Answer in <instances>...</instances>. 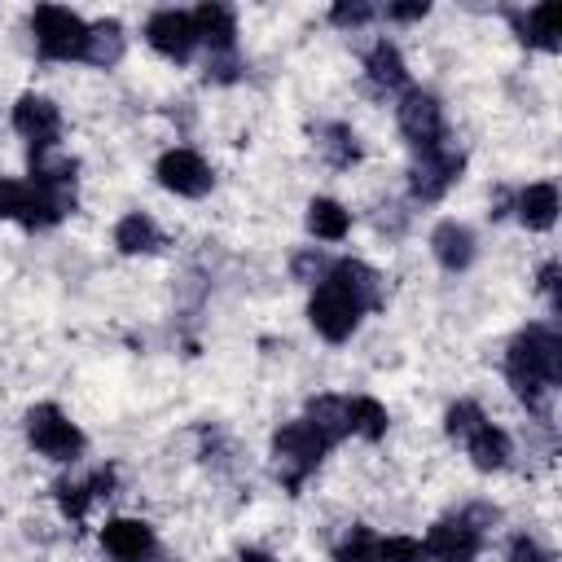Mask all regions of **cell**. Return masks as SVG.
<instances>
[{"label":"cell","instance_id":"6da1fadb","mask_svg":"<svg viewBox=\"0 0 562 562\" xmlns=\"http://www.w3.org/2000/svg\"><path fill=\"white\" fill-rule=\"evenodd\" d=\"M505 373L509 386L518 391V400H527L531 408H544V395L562 382V338L549 325H527L505 356Z\"/></svg>","mask_w":562,"mask_h":562},{"label":"cell","instance_id":"7a4b0ae2","mask_svg":"<svg viewBox=\"0 0 562 562\" xmlns=\"http://www.w3.org/2000/svg\"><path fill=\"white\" fill-rule=\"evenodd\" d=\"M66 211H75L70 198H53L31 180H0V220H18L26 228H48Z\"/></svg>","mask_w":562,"mask_h":562},{"label":"cell","instance_id":"3957f363","mask_svg":"<svg viewBox=\"0 0 562 562\" xmlns=\"http://www.w3.org/2000/svg\"><path fill=\"white\" fill-rule=\"evenodd\" d=\"M272 457H277V474H281L285 487L294 492V487L321 465V457H325V439H321L307 422H290V426H281L277 439H272Z\"/></svg>","mask_w":562,"mask_h":562},{"label":"cell","instance_id":"277c9868","mask_svg":"<svg viewBox=\"0 0 562 562\" xmlns=\"http://www.w3.org/2000/svg\"><path fill=\"white\" fill-rule=\"evenodd\" d=\"M31 31H35V44L44 57L53 61H70V57H83V40H88V26L79 13L70 9H57V4H40L35 18H31Z\"/></svg>","mask_w":562,"mask_h":562},{"label":"cell","instance_id":"5b68a950","mask_svg":"<svg viewBox=\"0 0 562 562\" xmlns=\"http://www.w3.org/2000/svg\"><path fill=\"white\" fill-rule=\"evenodd\" d=\"M26 439L35 452H44L48 461H75L83 452V435L75 430V422L53 408V404H35L26 413Z\"/></svg>","mask_w":562,"mask_h":562},{"label":"cell","instance_id":"8992f818","mask_svg":"<svg viewBox=\"0 0 562 562\" xmlns=\"http://www.w3.org/2000/svg\"><path fill=\"white\" fill-rule=\"evenodd\" d=\"M461 167H465V154H461V145H452L448 136H439L435 145H426L422 154H417V162H413V198H422V202H435V198H443V189L461 176Z\"/></svg>","mask_w":562,"mask_h":562},{"label":"cell","instance_id":"52a82bcc","mask_svg":"<svg viewBox=\"0 0 562 562\" xmlns=\"http://www.w3.org/2000/svg\"><path fill=\"white\" fill-rule=\"evenodd\" d=\"M307 321H312V329H316L321 338L342 342V338H351V329L360 325V307L347 299V290H342L338 281H325V285H316V294H312V303H307Z\"/></svg>","mask_w":562,"mask_h":562},{"label":"cell","instance_id":"ba28073f","mask_svg":"<svg viewBox=\"0 0 562 562\" xmlns=\"http://www.w3.org/2000/svg\"><path fill=\"white\" fill-rule=\"evenodd\" d=\"M101 544L114 562H154L158 558V540L149 531V522L140 518H114L101 527Z\"/></svg>","mask_w":562,"mask_h":562},{"label":"cell","instance_id":"9c48e42d","mask_svg":"<svg viewBox=\"0 0 562 562\" xmlns=\"http://www.w3.org/2000/svg\"><path fill=\"white\" fill-rule=\"evenodd\" d=\"M400 132L417 145V149H426V145H435L439 136H443V114H439V101L430 97V92H422V88H413V92H404V101H400Z\"/></svg>","mask_w":562,"mask_h":562},{"label":"cell","instance_id":"30bf717a","mask_svg":"<svg viewBox=\"0 0 562 562\" xmlns=\"http://www.w3.org/2000/svg\"><path fill=\"white\" fill-rule=\"evenodd\" d=\"M158 180H162V189H171L180 198H202L211 189V167L193 149H167L158 158Z\"/></svg>","mask_w":562,"mask_h":562},{"label":"cell","instance_id":"8fae6325","mask_svg":"<svg viewBox=\"0 0 562 562\" xmlns=\"http://www.w3.org/2000/svg\"><path fill=\"white\" fill-rule=\"evenodd\" d=\"M145 40H149L162 57H171V61H189V53H193V44H198L193 22H189V13H180V9H158V13L145 22Z\"/></svg>","mask_w":562,"mask_h":562},{"label":"cell","instance_id":"7c38bea8","mask_svg":"<svg viewBox=\"0 0 562 562\" xmlns=\"http://www.w3.org/2000/svg\"><path fill=\"white\" fill-rule=\"evenodd\" d=\"M422 549L430 562H474L479 558V531L465 518H443L430 527Z\"/></svg>","mask_w":562,"mask_h":562},{"label":"cell","instance_id":"4fadbf2b","mask_svg":"<svg viewBox=\"0 0 562 562\" xmlns=\"http://www.w3.org/2000/svg\"><path fill=\"white\" fill-rule=\"evenodd\" d=\"M13 127H18L35 149H44V145L57 140V132H61V114H57V105H53L48 97L26 92V97H18V105H13Z\"/></svg>","mask_w":562,"mask_h":562},{"label":"cell","instance_id":"5bb4252c","mask_svg":"<svg viewBox=\"0 0 562 562\" xmlns=\"http://www.w3.org/2000/svg\"><path fill=\"white\" fill-rule=\"evenodd\" d=\"M75 171L79 162L70 154H61L57 145H44V149H31V184H40L44 193L53 198H70L75 202Z\"/></svg>","mask_w":562,"mask_h":562},{"label":"cell","instance_id":"9a60e30c","mask_svg":"<svg viewBox=\"0 0 562 562\" xmlns=\"http://www.w3.org/2000/svg\"><path fill=\"white\" fill-rule=\"evenodd\" d=\"M189 22H193V35H198V40H202L211 53H233L237 18H233V9H228V4L206 0V4H198V9L189 13Z\"/></svg>","mask_w":562,"mask_h":562},{"label":"cell","instance_id":"2e32d148","mask_svg":"<svg viewBox=\"0 0 562 562\" xmlns=\"http://www.w3.org/2000/svg\"><path fill=\"white\" fill-rule=\"evenodd\" d=\"M329 281H338V285L347 290V299H351L360 312L382 303V277H378L369 263H360V259H338L334 272H329Z\"/></svg>","mask_w":562,"mask_h":562},{"label":"cell","instance_id":"e0dca14e","mask_svg":"<svg viewBox=\"0 0 562 562\" xmlns=\"http://www.w3.org/2000/svg\"><path fill=\"white\" fill-rule=\"evenodd\" d=\"M430 250H435V259H439L448 272H461V268L474 263V237H470V228L457 224V220H443V224L430 233Z\"/></svg>","mask_w":562,"mask_h":562},{"label":"cell","instance_id":"ac0fdd59","mask_svg":"<svg viewBox=\"0 0 562 562\" xmlns=\"http://www.w3.org/2000/svg\"><path fill=\"white\" fill-rule=\"evenodd\" d=\"M509 18H514V31H518L522 44H536V48H549V53L562 48V40H558L562 9L558 4H536L531 13H509Z\"/></svg>","mask_w":562,"mask_h":562},{"label":"cell","instance_id":"d6986e66","mask_svg":"<svg viewBox=\"0 0 562 562\" xmlns=\"http://www.w3.org/2000/svg\"><path fill=\"white\" fill-rule=\"evenodd\" d=\"M303 422L325 439V448L338 443V439L351 430V422H347V400H338V395H316V400L307 404V417H303Z\"/></svg>","mask_w":562,"mask_h":562},{"label":"cell","instance_id":"ffe728a7","mask_svg":"<svg viewBox=\"0 0 562 562\" xmlns=\"http://www.w3.org/2000/svg\"><path fill=\"white\" fill-rule=\"evenodd\" d=\"M518 220L527 228H536V233L553 228V220H558V189L553 184H527L518 193Z\"/></svg>","mask_w":562,"mask_h":562},{"label":"cell","instance_id":"44dd1931","mask_svg":"<svg viewBox=\"0 0 562 562\" xmlns=\"http://www.w3.org/2000/svg\"><path fill=\"white\" fill-rule=\"evenodd\" d=\"M465 452H470V461H474L479 470H501V465L509 461V435H505L501 426L483 422V426L465 439Z\"/></svg>","mask_w":562,"mask_h":562},{"label":"cell","instance_id":"7402d4cb","mask_svg":"<svg viewBox=\"0 0 562 562\" xmlns=\"http://www.w3.org/2000/svg\"><path fill=\"white\" fill-rule=\"evenodd\" d=\"M114 246L123 255H149V250L162 246V233H158V224L149 215H123L119 228H114Z\"/></svg>","mask_w":562,"mask_h":562},{"label":"cell","instance_id":"603a6c76","mask_svg":"<svg viewBox=\"0 0 562 562\" xmlns=\"http://www.w3.org/2000/svg\"><path fill=\"white\" fill-rule=\"evenodd\" d=\"M123 57V26L114 18L88 26V40H83V61L92 66H114Z\"/></svg>","mask_w":562,"mask_h":562},{"label":"cell","instance_id":"cb8c5ba5","mask_svg":"<svg viewBox=\"0 0 562 562\" xmlns=\"http://www.w3.org/2000/svg\"><path fill=\"white\" fill-rule=\"evenodd\" d=\"M316 149H321V158L329 167H351L360 158V140H356V132L347 123H325L316 132Z\"/></svg>","mask_w":562,"mask_h":562},{"label":"cell","instance_id":"d4e9b609","mask_svg":"<svg viewBox=\"0 0 562 562\" xmlns=\"http://www.w3.org/2000/svg\"><path fill=\"white\" fill-rule=\"evenodd\" d=\"M307 228H312L321 241H338V237H347L351 215H347L334 198H312V202H307Z\"/></svg>","mask_w":562,"mask_h":562},{"label":"cell","instance_id":"484cf974","mask_svg":"<svg viewBox=\"0 0 562 562\" xmlns=\"http://www.w3.org/2000/svg\"><path fill=\"white\" fill-rule=\"evenodd\" d=\"M364 70H369V79H373L378 88H400V83L408 79L400 48H395V44H386V40L369 48V57H364Z\"/></svg>","mask_w":562,"mask_h":562},{"label":"cell","instance_id":"4316f807","mask_svg":"<svg viewBox=\"0 0 562 562\" xmlns=\"http://www.w3.org/2000/svg\"><path fill=\"white\" fill-rule=\"evenodd\" d=\"M347 422H351V430L360 435V439H382L386 435V408L378 404V400H369V395H360V400H351L347 404Z\"/></svg>","mask_w":562,"mask_h":562},{"label":"cell","instance_id":"83f0119b","mask_svg":"<svg viewBox=\"0 0 562 562\" xmlns=\"http://www.w3.org/2000/svg\"><path fill=\"white\" fill-rule=\"evenodd\" d=\"M483 422H487V417H483V408H479L474 400L452 404V408H448V417H443V426H448V435H452L457 443H465V439H470V435H474Z\"/></svg>","mask_w":562,"mask_h":562},{"label":"cell","instance_id":"f1b7e54d","mask_svg":"<svg viewBox=\"0 0 562 562\" xmlns=\"http://www.w3.org/2000/svg\"><path fill=\"white\" fill-rule=\"evenodd\" d=\"M373 553H378V536L369 527H351L334 549V562H373Z\"/></svg>","mask_w":562,"mask_h":562},{"label":"cell","instance_id":"f546056e","mask_svg":"<svg viewBox=\"0 0 562 562\" xmlns=\"http://www.w3.org/2000/svg\"><path fill=\"white\" fill-rule=\"evenodd\" d=\"M373 562H426V549L408 536H386V540H378Z\"/></svg>","mask_w":562,"mask_h":562},{"label":"cell","instance_id":"4dcf8cb0","mask_svg":"<svg viewBox=\"0 0 562 562\" xmlns=\"http://www.w3.org/2000/svg\"><path fill=\"white\" fill-rule=\"evenodd\" d=\"M57 505H61V514H66V518H83V514H88V505H92L88 483H57Z\"/></svg>","mask_w":562,"mask_h":562},{"label":"cell","instance_id":"1f68e13d","mask_svg":"<svg viewBox=\"0 0 562 562\" xmlns=\"http://www.w3.org/2000/svg\"><path fill=\"white\" fill-rule=\"evenodd\" d=\"M369 18H373V4H364V0H342V4L329 9L334 26H364Z\"/></svg>","mask_w":562,"mask_h":562},{"label":"cell","instance_id":"d6a6232c","mask_svg":"<svg viewBox=\"0 0 562 562\" xmlns=\"http://www.w3.org/2000/svg\"><path fill=\"white\" fill-rule=\"evenodd\" d=\"M290 272H294V281H321L329 272V263H325L321 250H299L294 263H290Z\"/></svg>","mask_w":562,"mask_h":562},{"label":"cell","instance_id":"836d02e7","mask_svg":"<svg viewBox=\"0 0 562 562\" xmlns=\"http://www.w3.org/2000/svg\"><path fill=\"white\" fill-rule=\"evenodd\" d=\"M237 75H241V66L233 61V53H211L206 57V79L211 83H233Z\"/></svg>","mask_w":562,"mask_h":562},{"label":"cell","instance_id":"e575fe53","mask_svg":"<svg viewBox=\"0 0 562 562\" xmlns=\"http://www.w3.org/2000/svg\"><path fill=\"white\" fill-rule=\"evenodd\" d=\"M386 13H391L395 22H417V18H426V13H430V4H426V0H413V4H391Z\"/></svg>","mask_w":562,"mask_h":562},{"label":"cell","instance_id":"d590c367","mask_svg":"<svg viewBox=\"0 0 562 562\" xmlns=\"http://www.w3.org/2000/svg\"><path fill=\"white\" fill-rule=\"evenodd\" d=\"M540 294L558 307V263H544V268H540Z\"/></svg>","mask_w":562,"mask_h":562},{"label":"cell","instance_id":"8d00e7d4","mask_svg":"<svg viewBox=\"0 0 562 562\" xmlns=\"http://www.w3.org/2000/svg\"><path fill=\"white\" fill-rule=\"evenodd\" d=\"M509 562H544V553L522 536V540H514V549H509Z\"/></svg>","mask_w":562,"mask_h":562},{"label":"cell","instance_id":"74e56055","mask_svg":"<svg viewBox=\"0 0 562 562\" xmlns=\"http://www.w3.org/2000/svg\"><path fill=\"white\" fill-rule=\"evenodd\" d=\"M237 562H272V558H268V553H259V549H246Z\"/></svg>","mask_w":562,"mask_h":562}]
</instances>
